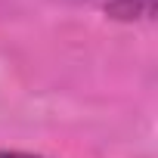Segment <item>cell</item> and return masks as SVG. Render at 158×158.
I'll return each mask as SVG.
<instances>
[{"label":"cell","instance_id":"1","mask_svg":"<svg viewBox=\"0 0 158 158\" xmlns=\"http://www.w3.org/2000/svg\"><path fill=\"white\" fill-rule=\"evenodd\" d=\"M102 10L115 22H152L155 19V0H109Z\"/></svg>","mask_w":158,"mask_h":158},{"label":"cell","instance_id":"2","mask_svg":"<svg viewBox=\"0 0 158 158\" xmlns=\"http://www.w3.org/2000/svg\"><path fill=\"white\" fill-rule=\"evenodd\" d=\"M0 158H44V155H31V152H13V149H0Z\"/></svg>","mask_w":158,"mask_h":158}]
</instances>
